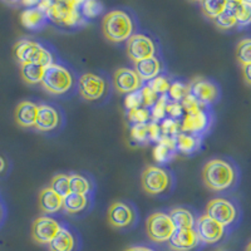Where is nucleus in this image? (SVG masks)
Instances as JSON below:
<instances>
[{"label": "nucleus", "mask_w": 251, "mask_h": 251, "mask_svg": "<svg viewBox=\"0 0 251 251\" xmlns=\"http://www.w3.org/2000/svg\"><path fill=\"white\" fill-rule=\"evenodd\" d=\"M79 1H40L37 8L46 14L48 19L54 23L66 26H75L80 23L82 15L78 6Z\"/></svg>", "instance_id": "1"}, {"label": "nucleus", "mask_w": 251, "mask_h": 251, "mask_svg": "<svg viewBox=\"0 0 251 251\" xmlns=\"http://www.w3.org/2000/svg\"><path fill=\"white\" fill-rule=\"evenodd\" d=\"M203 182L210 190L224 191L231 187L235 181V170L231 165L224 160L208 161L202 171Z\"/></svg>", "instance_id": "2"}, {"label": "nucleus", "mask_w": 251, "mask_h": 251, "mask_svg": "<svg viewBox=\"0 0 251 251\" xmlns=\"http://www.w3.org/2000/svg\"><path fill=\"white\" fill-rule=\"evenodd\" d=\"M103 34L111 42L121 43L128 40L133 33V23L128 14L123 10H113L106 14L102 23Z\"/></svg>", "instance_id": "3"}, {"label": "nucleus", "mask_w": 251, "mask_h": 251, "mask_svg": "<svg viewBox=\"0 0 251 251\" xmlns=\"http://www.w3.org/2000/svg\"><path fill=\"white\" fill-rule=\"evenodd\" d=\"M14 55L19 60L20 64L38 63V64H42L47 68L54 63L50 53L34 40H19L14 46Z\"/></svg>", "instance_id": "4"}, {"label": "nucleus", "mask_w": 251, "mask_h": 251, "mask_svg": "<svg viewBox=\"0 0 251 251\" xmlns=\"http://www.w3.org/2000/svg\"><path fill=\"white\" fill-rule=\"evenodd\" d=\"M73 84L71 72L57 63L48 66L44 72L42 86L51 94H63L68 92Z\"/></svg>", "instance_id": "5"}, {"label": "nucleus", "mask_w": 251, "mask_h": 251, "mask_svg": "<svg viewBox=\"0 0 251 251\" xmlns=\"http://www.w3.org/2000/svg\"><path fill=\"white\" fill-rule=\"evenodd\" d=\"M146 231L150 239L154 243L170 241L176 231L170 215L163 212H154L146 221Z\"/></svg>", "instance_id": "6"}, {"label": "nucleus", "mask_w": 251, "mask_h": 251, "mask_svg": "<svg viewBox=\"0 0 251 251\" xmlns=\"http://www.w3.org/2000/svg\"><path fill=\"white\" fill-rule=\"evenodd\" d=\"M171 176L158 166H147L142 174V187L147 194L158 195L170 187Z\"/></svg>", "instance_id": "7"}, {"label": "nucleus", "mask_w": 251, "mask_h": 251, "mask_svg": "<svg viewBox=\"0 0 251 251\" xmlns=\"http://www.w3.org/2000/svg\"><path fill=\"white\" fill-rule=\"evenodd\" d=\"M153 40L143 34H133L127 40V54L134 63L154 57Z\"/></svg>", "instance_id": "8"}, {"label": "nucleus", "mask_w": 251, "mask_h": 251, "mask_svg": "<svg viewBox=\"0 0 251 251\" xmlns=\"http://www.w3.org/2000/svg\"><path fill=\"white\" fill-rule=\"evenodd\" d=\"M206 215L225 227L236 219V208L225 199H214L206 206Z\"/></svg>", "instance_id": "9"}, {"label": "nucleus", "mask_w": 251, "mask_h": 251, "mask_svg": "<svg viewBox=\"0 0 251 251\" xmlns=\"http://www.w3.org/2000/svg\"><path fill=\"white\" fill-rule=\"evenodd\" d=\"M195 231L199 236V240L202 243L216 244L217 241L223 239L225 227L205 214L196 221Z\"/></svg>", "instance_id": "10"}, {"label": "nucleus", "mask_w": 251, "mask_h": 251, "mask_svg": "<svg viewBox=\"0 0 251 251\" xmlns=\"http://www.w3.org/2000/svg\"><path fill=\"white\" fill-rule=\"evenodd\" d=\"M60 230H62V226L54 219L48 216H40L33 224L31 235L37 243L49 245Z\"/></svg>", "instance_id": "11"}, {"label": "nucleus", "mask_w": 251, "mask_h": 251, "mask_svg": "<svg viewBox=\"0 0 251 251\" xmlns=\"http://www.w3.org/2000/svg\"><path fill=\"white\" fill-rule=\"evenodd\" d=\"M79 92L88 100H100L106 92V82L100 75L86 73L79 78Z\"/></svg>", "instance_id": "12"}, {"label": "nucleus", "mask_w": 251, "mask_h": 251, "mask_svg": "<svg viewBox=\"0 0 251 251\" xmlns=\"http://www.w3.org/2000/svg\"><path fill=\"white\" fill-rule=\"evenodd\" d=\"M114 87L120 93H133L140 91L142 86V79L133 69L120 68L116 71L113 75Z\"/></svg>", "instance_id": "13"}, {"label": "nucleus", "mask_w": 251, "mask_h": 251, "mask_svg": "<svg viewBox=\"0 0 251 251\" xmlns=\"http://www.w3.org/2000/svg\"><path fill=\"white\" fill-rule=\"evenodd\" d=\"M190 94L200 103V104H208L217 100L219 97V89L214 83L208 80L195 79L190 86Z\"/></svg>", "instance_id": "14"}, {"label": "nucleus", "mask_w": 251, "mask_h": 251, "mask_svg": "<svg viewBox=\"0 0 251 251\" xmlns=\"http://www.w3.org/2000/svg\"><path fill=\"white\" fill-rule=\"evenodd\" d=\"M199 236L194 228H176L170 240V248L175 251H190L199 244Z\"/></svg>", "instance_id": "15"}, {"label": "nucleus", "mask_w": 251, "mask_h": 251, "mask_svg": "<svg viewBox=\"0 0 251 251\" xmlns=\"http://www.w3.org/2000/svg\"><path fill=\"white\" fill-rule=\"evenodd\" d=\"M134 219L133 210L125 202L112 203L108 210V221L113 227L123 228L131 225Z\"/></svg>", "instance_id": "16"}, {"label": "nucleus", "mask_w": 251, "mask_h": 251, "mask_svg": "<svg viewBox=\"0 0 251 251\" xmlns=\"http://www.w3.org/2000/svg\"><path fill=\"white\" fill-rule=\"evenodd\" d=\"M59 121V114H58V112L53 107L48 106V104H40L38 107V117L35 127L39 131H53V129L58 127Z\"/></svg>", "instance_id": "17"}, {"label": "nucleus", "mask_w": 251, "mask_h": 251, "mask_svg": "<svg viewBox=\"0 0 251 251\" xmlns=\"http://www.w3.org/2000/svg\"><path fill=\"white\" fill-rule=\"evenodd\" d=\"M38 107L35 103L29 102V100H24V102L19 103L15 109V121L22 127H35L38 117Z\"/></svg>", "instance_id": "18"}, {"label": "nucleus", "mask_w": 251, "mask_h": 251, "mask_svg": "<svg viewBox=\"0 0 251 251\" xmlns=\"http://www.w3.org/2000/svg\"><path fill=\"white\" fill-rule=\"evenodd\" d=\"M208 126L207 114L203 111L196 112V113H188L183 118V123L181 126L183 133L195 134L203 132Z\"/></svg>", "instance_id": "19"}, {"label": "nucleus", "mask_w": 251, "mask_h": 251, "mask_svg": "<svg viewBox=\"0 0 251 251\" xmlns=\"http://www.w3.org/2000/svg\"><path fill=\"white\" fill-rule=\"evenodd\" d=\"M39 206L42 211L47 214H54L63 208V199L51 187L42 190L39 195Z\"/></svg>", "instance_id": "20"}, {"label": "nucleus", "mask_w": 251, "mask_h": 251, "mask_svg": "<svg viewBox=\"0 0 251 251\" xmlns=\"http://www.w3.org/2000/svg\"><path fill=\"white\" fill-rule=\"evenodd\" d=\"M161 71V63L157 58L152 57L149 59L141 60L134 63V72L137 73L138 77L142 80H152L153 78L158 77Z\"/></svg>", "instance_id": "21"}, {"label": "nucleus", "mask_w": 251, "mask_h": 251, "mask_svg": "<svg viewBox=\"0 0 251 251\" xmlns=\"http://www.w3.org/2000/svg\"><path fill=\"white\" fill-rule=\"evenodd\" d=\"M175 150H176V141H175V137L162 136L161 140L154 146L153 158L160 163L167 162V161H170L174 157Z\"/></svg>", "instance_id": "22"}, {"label": "nucleus", "mask_w": 251, "mask_h": 251, "mask_svg": "<svg viewBox=\"0 0 251 251\" xmlns=\"http://www.w3.org/2000/svg\"><path fill=\"white\" fill-rule=\"evenodd\" d=\"M46 19H47L46 14H44L40 9H38L37 6L25 9V10H23L22 14H20L22 24L28 29L40 28V26L44 24Z\"/></svg>", "instance_id": "23"}, {"label": "nucleus", "mask_w": 251, "mask_h": 251, "mask_svg": "<svg viewBox=\"0 0 251 251\" xmlns=\"http://www.w3.org/2000/svg\"><path fill=\"white\" fill-rule=\"evenodd\" d=\"M227 8L234 13L239 25L251 24V1H227Z\"/></svg>", "instance_id": "24"}, {"label": "nucleus", "mask_w": 251, "mask_h": 251, "mask_svg": "<svg viewBox=\"0 0 251 251\" xmlns=\"http://www.w3.org/2000/svg\"><path fill=\"white\" fill-rule=\"evenodd\" d=\"M44 72H46V67L42 66V64H38V63L22 64V68H20L22 77L29 84L42 83V79L44 77Z\"/></svg>", "instance_id": "25"}, {"label": "nucleus", "mask_w": 251, "mask_h": 251, "mask_svg": "<svg viewBox=\"0 0 251 251\" xmlns=\"http://www.w3.org/2000/svg\"><path fill=\"white\" fill-rule=\"evenodd\" d=\"M73 249H75V237L67 228H62L49 244L50 251H73Z\"/></svg>", "instance_id": "26"}, {"label": "nucleus", "mask_w": 251, "mask_h": 251, "mask_svg": "<svg viewBox=\"0 0 251 251\" xmlns=\"http://www.w3.org/2000/svg\"><path fill=\"white\" fill-rule=\"evenodd\" d=\"M88 205V199L86 195H79L71 192L67 197L63 199V208L68 214H78L83 211Z\"/></svg>", "instance_id": "27"}, {"label": "nucleus", "mask_w": 251, "mask_h": 251, "mask_svg": "<svg viewBox=\"0 0 251 251\" xmlns=\"http://www.w3.org/2000/svg\"><path fill=\"white\" fill-rule=\"evenodd\" d=\"M175 141H176V150L181 152V153H192V152L196 151L200 146V138L195 136V134L190 133H183V132H180L175 137Z\"/></svg>", "instance_id": "28"}, {"label": "nucleus", "mask_w": 251, "mask_h": 251, "mask_svg": "<svg viewBox=\"0 0 251 251\" xmlns=\"http://www.w3.org/2000/svg\"><path fill=\"white\" fill-rule=\"evenodd\" d=\"M169 215L176 228H194V216L185 208H174Z\"/></svg>", "instance_id": "29"}, {"label": "nucleus", "mask_w": 251, "mask_h": 251, "mask_svg": "<svg viewBox=\"0 0 251 251\" xmlns=\"http://www.w3.org/2000/svg\"><path fill=\"white\" fill-rule=\"evenodd\" d=\"M50 187L59 195L62 199L71 194V178L67 175H57L51 180Z\"/></svg>", "instance_id": "30"}, {"label": "nucleus", "mask_w": 251, "mask_h": 251, "mask_svg": "<svg viewBox=\"0 0 251 251\" xmlns=\"http://www.w3.org/2000/svg\"><path fill=\"white\" fill-rule=\"evenodd\" d=\"M227 8V1L226 0H221V1H216V0H211V1H203L202 3V12L206 17L215 19L219 17L221 13H224Z\"/></svg>", "instance_id": "31"}, {"label": "nucleus", "mask_w": 251, "mask_h": 251, "mask_svg": "<svg viewBox=\"0 0 251 251\" xmlns=\"http://www.w3.org/2000/svg\"><path fill=\"white\" fill-rule=\"evenodd\" d=\"M236 58L243 67L251 64V38L243 39L237 44Z\"/></svg>", "instance_id": "32"}, {"label": "nucleus", "mask_w": 251, "mask_h": 251, "mask_svg": "<svg viewBox=\"0 0 251 251\" xmlns=\"http://www.w3.org/2000/svg\"><path fill=\"white\" fill-rule=\"evenodd\" d=\"M71 191L75 194L86 195L91 191V183L82 175H71Z\"/></svg>", "instance_id": "33"}, {"label": "nucleus", "mask_w": 251, "mask_h": 251, "mask_svg": "<svg viewBox=\"0 0 251 251\" xmlns=\"http://www.w3.org/2000/svg\"><path fill=\"white\" fill-rule=\"evenodd\" d=\"M214 23L216 24V26H219L220 29H230L234 28L235 25H237V20L236 17L234 15V13H232L228 8H226L225 12L221 13L217 18H215Z\"/></svg>", "instance_id": "34"}, {"label": "nucleus", "mask_w": 251, "mask_h": 251, "mask_svg": "<svg viewBox=\"0 0 251 251\" xmlns=\"http://www.w3.org/2000/svg\"><path fill=\"white\" fill-rule=\"evenodd\" d=\"M127 117H128L129 122L133 123V125H146L147 121H150V118H151V112L145 107H141V108L128 111Z\"/></svg>", "instance_id": "35"}, {"label": "nucleus", "mask_w": 251, "mask_h": 251, "mask_svg": "<svg viewBox=\"0 0 251 251\" xmlns=\"http://www.w3.org/2000/svg\"><path fill=\"white\" fill-rule=\"evenodd\" d=\"M149 123L146 125H133L131 128V137L133 138L134 142L146 143L149 142Z\"/></svg>", "instance_id": "36"}, {"label": "nucleus", "mask_w": 251, "mask_h": 251, "mask_svg": "<svg viewBox=\"0 0 251 251\" xmlns=\"http://www.w3.org/2000/svg\"><path fill=\"white\" fill-rule=\"evenodd\" d=\"M82 9H80V12H82L83 17L86 18H93L97 17L100 12L103 10V5L98 1H93V0H89V1H83L80 4Z\"/></svg>", "instance_id": "37"}, {"label": "nucleus", "mask_w": 251, "mask_h": 251, "mask_svg": "<svg viewBox=\"0 0 251 251\" xmlns=\"http://www.w3.org/2000/svg\"><path fill=\"white\" fill-rule=\"evenodd\" d=\"M147 86H149L152 91L156 92L157 94L160 93V94H163V96H165L166 93H169L171 84H170V82L167 80V78L162 77V75H158V77H156V78H153L152 80H150Z\"/></svg>", "instance_id": "38"}, {"label": "nucleus", "mask_w": 251, "mask_h": 251, "mask_svg": "<svg viewBox=\"0 0 251 251\" xmlns=\"http://www.w3.org/2000/svg\"><path fill=\"white\" fill-rule=\"evenodd\" d=\"M190 93V87H186L185 84L180 82H175L174 84H171L169 91V96L171 97V100H174L175 102H178V100H183V98Z\"/></svg>", "instance_id": "39"}, {"label": "nucleus", "mask_w": 251, "mask_h": 251, "mask_svg": "<svg viewBox=\"0 0 251 251\" xmlns=\"http://www.w3.org/2000/svg\"><path fill=\"white\" fill-rule=\"evenodd\" d=\"M166 107H167V97H166V94H165V96L158 98V100H157L156 104H154L153 108H152V112H151L152 122L157 123V121H161L165 118Z\"/></svg>", "instance_id": "40"}, {"label": "nucleus", "mask_w": 251, "mask_h": 251, "mask_svg": "<svg viewBox=\"0 0 251 251\" xmlns=\"http://www.w3.org/2000/svg\"><path fill=\"white\" fill-rule=\"evenodd\" d=\"M180 125L172 118H166L162 121L161 125V131H162L163 136H169V137H176L177 134L180 133Z\"/></svg>", "instance_id": "41"}, {"label": "nucleus", "mask_w": 251, "mask_h": 251, "mask_svg": "<svg viewBox=\"0 0 251 251\" xmlns=\"http://www.w3.org/2000/svg\"><path fill=\"white\" fill-rule=\"evenodd\" d=\"M126 107L128 108V111L136 108H141L143 106V97H142V91H136L133 93L127 94V97L125 100Z\"/></svg>", "instance_id": "42"}, {"label": "nucleus", "mask_w": 251, "mask_h": 251, "mask_svg": "<svg viewBox=\"0 0 251 251\" xmlns=\"http://www.w3.org/2000/svg\"><path fill=\"white\" fill-rule=\"evenodd\" d=\"M182 107H183V111L186 112V114L188 113H196V112H200L202 111V104L197 102L194 97H192L191 94L188 93L182 100Z\"/></svg>", "instance_id": "43"}, {"label": "nucleus", "mask_w": 251, "mask_h": 251, "mask_svg": "<svg viewBox=\"0 0 251 251\" xmlns=\"http://www.w3.org/2000/svg\"><path fill=\"white\" fill-rule=\"evenodd\" d=\"M142 91V97H143V106L145 108H149V107H153L156 104V102L158 100L156 92L152 91L149 86H145L143 88H141Z\"/></svg>", "instance_id": "44"}, {"label": "nucleus", "mask_w": 251, "mask_h": 251, "mask_svg": "<svg viewBox=\"0 0 251 251\" xmlns=\"http://www.w3.org/2000/svg\"><path fill=\"white\" fill-rule=\"evenodd\" d=\"M149 138L152 142H158L162 137V131H161V126L157 125L156 122L149 123Z\"/></svg>", "instance_id": "45"}, {"label": "nucleus", "mask_w": 251, "mask_h": 251, "mask_svg": "<svg viewBox=\"0 0 251 251\" xmlns=\"http://www.w3.org/2000/svg\"><path fill=\"white\" fill-rule=\"evenodd\" d=\"M166 113H169L172 118H180L183 113V107L178 102L167 103L166 107Z\"/></svg>", "instance_id": "46"}, {"label": "nucleus", "mask_w": 251, "mask_h": 251, "mask_svg": "<svg viewBox=\"0 0 251 251\" xmlns=\"http://www.w3.org/2000/svg\"><path fill=\"white\" fill-rule=\"evenodd\" d=\"M243 73H244V78H245L246 82H248L249 84H251V64L243 67Z\"/></svg>", "instance_id": "47"}, {"label": "nucleus", "mask_w": 251, "mask_h": 251, "mask_svg": "<svg viewBox=\"0 0 251 251\" xmlns=\"http://www.w3.org/2000/svg\"><path fill=\"white\" fill-rule=\"evenodd\" d=\"M126 251H153V250L150 248H146V246H132V248H128Z\"/></svg>", "instance_id": "48"}, {"label": "nucleus", "mask_w": 251, "mask_h": 251, "mask_svg": "<svg viewBox=\"0 0 251 251\" xmlns=\"http://www.w3.org/2000/svg\"><path fill=\"white\" fill-rule=\"evenodd\" d=\"M5 170V161H4V158L1 156H0V174Z\"/></svg>", "instance_id": "49"}, {"label": "nucleus", "mask_w": 251, "mask_h": 251, "mask_svg": "<svg viewBox=\"0 0 251 251\" xmlns=\"http://www.w3.org/2000/svg\"><path fill=\"white\" fill-rule=\"evenodd\" d=\"M246 251H251V243L249 244V245H248V248H246Z\"/></svg>", "instance_id": "50"}]
</instances>
